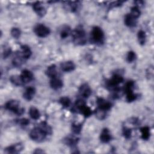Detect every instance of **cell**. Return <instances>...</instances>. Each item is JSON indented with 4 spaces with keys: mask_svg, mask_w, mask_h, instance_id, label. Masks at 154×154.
Wrapping results in <instances>:
<instances>
[{
    "mask_svg": "<svg viewBox=\"0 0 154 154\" xmlns=\"http://www.w3.org/2000/svg\"><path fill=\"white\" fill-rule=\"evenodd\" d=\"M73 42L77 45H83L87 42L86 33L82 26L79 25L71 33Z\"/></svg>",
    "mask_w": 154,
    "mask_h": 154,
    "instance_id": "cell-1",
    "label": "cell"
},
{
    "mask_svg": "<svg viewBox=\"0 0 154 154\" xmlns=\"http://www.w3.org/2000/svg\"><path fill=\"white\" fill-rule=\"evenodd\" d=\"M5 108L6 109L9 110L14 114L20 116L25 112L23 108L20 107V102L16 100H10L5 104Z\"/></svg>",
    "mask_w": 154,
    "mask_h": 154,
    "instance_id": "cell-2",
    "label": "cell"
},
{
    "mask_svg": "<svg viewBox=\"0 0 154 154\" xmlns=\"http://www.w3.org/2000/svg\"><path fill=\"white\" fill-rule=\"evenodd\" d=\"M29 137L31 140L36 142H41L43 141L46 135V133L39 126L35 127L33 128L29 132Z\"/></svg>",
    "mask_w": 154,
    "mask_h": 154,
    "instance_id": "cell-3",
    "label": "cell"
},
{
    "mask_svg": "<svg viewBox=\"0 0 154 154\" xmlns=\"http://www.w3.org/2000/svg\"><path fill=\"white\" fill-rule=\"evenodd\" d=\"M75 105L80 113L85 117H88L92 114V110L87 105L84 100L82 99H78L76 100Z\"/></svg>",
    "mask_w": 154,
    "mask_h": 154,
    "instance_id": "cell-4",
    "label": "cell"
},
{
    "mask_svg": "<svg viewBox=\"0 0 154 154\" xmlns=\"http://www.w3.org/2000/svg\"><path fill=\"white\" fill-rule=\"evenodd\" d=\"M91 39L95 43H103L104 41V32L99 26H95L92 28L91 32Z\"/></svg>",
    "mask_w": 154,
    "mask_h": 154,
    "instance_id": "cell-5",
    "label": "cell"
},
{
    "mask_svg": "<svg viewBox=\"0 0 154 154\" xmlns=\"http://www.w3.org/2000/svg\"><path fill=\"white\" fill-rule=\"evenodd\" d=\"M34 32L38 37L44 38L49 35L51 30L45 25L38 23L34 26Z\"/></svg>",
    "mask_w": 154,
    "mask_h": 154,
    "instance_id": "cell-6",
    "label": "cell"
},
{
    "mask_svg": "<svg viewBox=\"0 0 154 154\" xmlns=\"http://www.w3.org/2000/svg\"><path fill=\"white\" fill-rule=\"evenodd\" d=\"M96 103L98 109L105 112L110 110L112 106V104L111 103V102L102 97H97L96 100Z\"/></svg>",
    "mask_w": 154,
    "mask_h": 154,
    "instance_id": "cell-7",
    "label": "cell"
},
{
    "mask_svg": "<svg viewBox=\"0 0 154 154\" xmlns=\"http://www.w3.org/2000/svg\"><path fill=\"white\" fill-rule=\"evenodd\" d=\"M123 81V78L121 75L114 74L112 75V78L108 81L107 85L110 88H115Z\"/></svg>",
    "mask_w": 154,
    "mask_h": 154,
    "instance_id": "cell-8",
    "label": "cell"
},
{
    "mask_svg": "<svg viewBox=\"0 0 154 154\" xmlns=\"http://www.w3.org/2000/svg\"><path fill=\"white\" fill-rule=\"evenodd\" d=\"M23 149V144L20 143H18L7 147L4 149V152L6 153H17L20 152Z\"/></svg>",
    "mask_w": 154,
    "mask_h": 154,
    "instance_id": "cell-9",
    "label": "cell"
},
{
    "mask_svg": "<svg viewBox=\"0 0 154 154\" xmlns=\"http://www.w3.org/2000/svg\"><path fill=\"white\" fill-rule=\"evenodd\" d=\"M79 93L84 98H88L92 93V90L89 85L87 83L82 84L79 88Z\"/></svg>",
    "mask_w": 154,
    "mask_h": 154,
    "instance_id": "cell-10",
    "label": "cell"
},
{
    "mask_svg": "<svg viewBox=\"0 0 154 154\" xmlns=\"http://www.w3.org/2000/svg\"><path fill=\"white\" fill-rule=\"evenodd\" d=\"M32 8L36 14L40 17H43L46 13V10L42 2L37 1L32 4Z\"/></svg>",
    "mask_w": 154,
    "mask_h": 154,
    "instance_id": "cell-11",
    "label": "cell"
},
{
    "mask_svg": "<svg viewBox=\"0 0 154 154\" xmlns=\"http://www.w3.org/2000/svg\"><path fill=\"white\" fill-rule=\"evenodd\" d=\"M20 76L23 84H26L31 82L34 78L33 73L28 69L23 70L20 75Z\"/></svg>",
    "mask_w": 154,
    "mask_h": 154,
    "instance_id": "cell-12",
    "label": "cell"
},
{
    "mask_svg": "<svg viewBox=\"0 0 154 154\" xmlns=\"http://www.w3.org/2000/svg\"><path fill=\"white\" fill-rule=\"evenodd\" d=\"M111 138L112 137L109 130L106 128H103L100 134V141L103 143H107L111 141Z\"/></svg>",
    "mask_w": 154,
    "mask_h": 154,
    "instance_id": "cell-13",
    "label": "cell"
},
{
    "mask_svg": "<svg viewBox=\"0 0 154 154\" xmlns=\"http://www.w3.org/2000/svg\"><path fill=\"white\" fill-rule=\"evenodd\" d=\"M61 69L64 72H69L73 71L75 69V64L72 61H66L62 62L60 64Z\"/></svg>",
    "mask_w": 154,
    "mask_h": 154,
    "instance_id": "cell-14",
    "label": "cell"
},
{
    "mask_svg": "<svg viewBox=\"0 0 154 154\" xmlns=\"http://www.w3.org/2000/svg\"><path fill=\"white\" fill-rule=\"evenodd\" d=\"M49 84L51 87L54 90H58L62 88L63 86V82L62 80L57 78V76L51 78Z\"/></svg>",
    "mask_w": 154,
    "mask_h": 154,
    "instance_id": "cell-15",
    "label": "cell"
},
{
    "mask_svg": "<svg viewBox=\"0 0 154 154\" xmlns=\"http://www.w3.org/2000/svg\"><path fill=\"white\" fill-rule=\"evenodd\" d=\"M35 88L34 87H28L23 94V97L26 100H31L35 94Z\"/></svg>",
    "mask_w": 154,
    "mask_h": 154,
    "instance_id": "cell-16",
    "label": "cell"
},
{
    "mask_svg": "<svg viewBox=\"0 0 154 154\" xmlns=\"http://www.w3.org/2000/svg\"><path fill=\"white\" fill-rule=\"evenodd\" d=\"M125 24L130 28L134 27L137 25V19L134 18L133 16H132L129 13L126 14L125 16V19H124Z\"/></svg>",
    "mask_w": 154,
    "mask_h": 154,
    "instance_id": "cell-17",
    "label": "cell"
},
{
    "mask_svg": "<svg viewBox=\"0 0 154 154\" xmlns=\"http://www.w3.org/2000/svg\"><path fill=\"white\" fill-rule=\"evenodd\" d=\"M21 51L19 52L22 57L23 58L24 60H27L30 58V57L32 55V51L30 49V48L26 45H22L20 46Z\"/></svg>",
    "mask_w": 154,
    "mask_h": 154,
    "instance_id": "cell-18",
    "label": "cell"
},
{
    "mask_svg": "<svg viewBox=\"0 0 154 154\" xmlns=\"http://www.w3.org/2000/svg\"><path fill=\"white\" fill-rule=\"evenodd\" d=\"M46 75L49 76V78H53L57 76V67L55 64H51V66H48L45 71Z\"/></svg>",
    "mask_w": 154,
    "mask_h": 154,
    "instance_id": "cell-19",
    "label": "cell"
},
{
    "mask_svg": "<svg viewBox=\"0 0 154 154\" xmlns=\"http://www.w3.org/2000/svg\"><path fill=\"white\" fill-rule=\"evenodd\" d=\"M72 33L70 28L67 25H64L60 31V35L62 39H65Z\"/></svg>",
    "mask_w": 154,
    "mask_h": 154,
    "instance_id": "cell-20",
    "label": "cell"
},
{
    "mask_svg": "<svg viewBox=\"0 0 154 154\" xmlns=\"http://www.w3.org/2000/svg\"><path fill=\"white\" fill-rule=\"evenodd\" d=\"M140 131L141 132V137L144 140H147L150 138V128L146 126L141 127L140 129Z\"/></svg>",
    "mask_w": 154,
    "mask_h": 154,
    "instance_id": "cell-21",
    "label": "cell"
},
{
    "mask_svg": "<svg viewBox=\"0 0 154 154\" xmlns=\"http://www.w3.org/2000/svg\"><path fill=\"white\" fill-rule=\"evenodd\" d=\"M29 115L30 117L34 120H37L40 117V113L39 110L34 106L30 107L29 109Z\"/></svg>",
    "mask_w": 154,
    "mask_h": 154,
    "instance_id": "cell-22",
    "label": "cell"
},
{
    "mask_svg": "<svg viewBox=\"0 0 154 154\" xmlns=\"http://www.w3.org/2000/svg\"><path fill=\"white\" fill-rule=\"evenodd\" d=\"M23 60H25L23 59V58L22 57V55L19 52L16 54V57H14V58L12 60V63L16 67H20L23 64Z\"/></svg>",
    "mask_w": 154,
    "mask_h": 154,
    "instance_id": "cell-23",
    "label": "cell"
},
{
    "mask_svg": "<svg viewBox=\"0 0 154 154\" xmlns=\"http://www.w3.org/2000/svg\"><path fill=\"white\" fill-rule=\"evenodd\" d=\"M10 82L16 86H20L24 84L20 78V75H11L10 77Z\"/></svg>",
    "mask_w": 154,
    "mask_h": 154,
    "instance_id": "cell-24",
    "label": "cell"
},
{
    "mask_svg": "<svg viewBox=\"0 0 154 154\" xmlns=\"http://www.w3.org/2000/svg\"><path fill=\"white\" fill-rule=\"evenodd\" d=\"M137 38L139 43L141 45H144L146 40V34L145 31L141 29L140 30L137 34Z\"/></svg>",
    "mask_w": 154,
    "mask_h": 154,
    "instance_id": "cell-25",
    "label": "cell"
},
{
    "mask_svg": "<svg viewBox=\"0 0 154 154\" xmlns=\"http://www.w3.org/2000/svg\"><path fill=\"white\" fill-rule=\"evenodd\" d=\"M129 14L132 16H133L134 18L137 19L141 14V11L140 10L139 7H138L137 5H134V6L132 7L131 8V12Z\"/></svg>",
    "mask_w": 154,
    "mask_h": 154,
    "instance_id": "cell-26",
    "label": "cell"
},
{
    "mask_svg": "<svg viewBox=\"0 0 154 154\" xmlns=\"http://www.w3.org/2000/svg\"><path fill=\"white\" fill-rule=\"evenodd\" d=\"M59 102L64 108H68L70 105L71 100L69 97L63 96L59 99Z\"/></svg>",
    "mask_w": 154,
    "mask_h": 154,
    "instance_id": "cell-27",
    "label": "cell"
},
{
    "mask_svg": "<svg viewBox=\"0 0 154 154\" xmlns=\"http://www.w3.org/2000/svg\"><path fill=\"white\" fill-rule=\"evenodd\" d=\"M126 93V100L128 102L135 101L137 98V94L134 93V91H128Z\"/></svg>",
    "mask_w": 154,
    "mask_h": 154,
    "instance_id": "cell-28",
    "label": "cell"
},
{
    "mask_svg": "<svg viewBox=\"0 0 154 154\" xmlns=\"http://www.w3.org/2000/svg\"><path fill=\"white\" fill-rule=\"evenodd\" d=\"M67 4L69 8L72 12H75L77 10L79 6V1H67L65 2Z\"/></svg>",
    "mask_w": 154,
    "mask_h": 154,
    "instance_id": "cell-29",
    "label": "cell"
},
{
    "mask_svg": "<svg viewBox=\"0 0 154 154\" xmlns=\"http://www.w3.org/2000/svg\"><path fill=\"white\" fill-rule=\"evenodd\" d=\"M38 126L40 127L46 133L47 135H50L52 134V129L51 126L46 122H43L40 123Z\"/></svg>",
    "mask_w": 154,
    "mask_h": 154,
    "instance_id": "cell-30",
    "label": "cell"
},
{
    "mask_svg": "<svg viewBox=\"0 0 154 154\" xmlns=\"http://www.w3.org/2000/svg\"><path fill=\"white\" fill-rule=\"evenodd\" d=\"M72 130L75 134H79L82 130V124L73 123L72 124Z\"/></svg>",
    "mask_w": 154,
    "mask_h": 154,
    "instance_id": "cell-31",
    "label": "cell"
},
{
    "mask_svg": "<svg viewBox=\"0 0 154 154\" xmlns=\"http://www.w3.org/2000/svg\"><path fill=\"white\" fill-rule=\"evenodd\" d=\"M64 143L68 146H75L78 143V138L68 137L64 139Z\"/></svg>",
    "mask_w": 154,
    "mask_h": 154,
    "instance_id": "cell-32",
    "label": "cell"
},
{
    "mask_svg": "<svg viewBox=\"0 0 154 154\" xmlns=\"http://www.w3.org/2000/svg\"><path fill=\"white\" fill-rule=\"evenodd\" d=\"M10 34L13 38L17 39L20 37V36L21 35V31L20 30L19 28L14 27L11 29Z\"/></svg>",
    "mask_w": 154,
    "mask_h": 154,
    "instance_id": "cell-33",
    "label": "cell"
},
{
    "mask_svg": "<svg viewBox=\"0 0 154 154\" xmlns=\"http://www.w3.org/2000/svg\"><path fill=\"white\" fill-rule=\"evenodd\" d=\"M122 134L125 138L129 139L132 135V130L129 128L124 126L122 129Z\"/></svg>",
    "mask_w": 154,
    "mask_h": 154,
    "instance_id": "cell-34",
    "label": "cell"
},
{
    "mask_svg": "<svg viewBox=\"0 0 154 154\" xmlns=\"http://www.w3.org/2000/svg\"><path fill=\"white\" fill-rule=\"evenodd\" d=\"M137 58V55L135 52H134V51H129L128 52V54L126 55V61L128 63H132L133 61H134Z\"/></svg>",
    "mask_w": 154,
    "mask_h": 154,
    "instance_id": "cell-35",
    "label": "cell"
},
{
    "mask_svg": "<svg viewBox=\"0 0 154 154\" xmlns=\"http://www.w3.org/2000/svg\"><path fill=\"white\" fill-rule=\"evenodd\" d=\"M17 123L20 125L21 126H27L29 123V121L28 119H26V118H22L20 119L19 120H18Z\"/></svg>",
    "mask_w": 154,
    "mask_h": 154,
    "instance_id": "cell-36",
    "label": "cell"
},
{
    "mask_svg": "<svg viewBox=\"0 0 154 154\" xmlns=\"http://www.w3.org/2000/svg\"><path fill=\"white\" fill-rule=\"evenodd\" d=\"M11 53V50L10 48H7L5 49V50L3 52V57L4 58H7L9 55H10Z\"/></svg>",
    "mask_w": 154,
    "mask_h": 154,
    "instance_id": "cell-37",
    "label": "cell"
},
{
    "mask_svg": "<svg viewBox=\"0 0 154 154\" xmlns=\"http://www.w3.org/2000/svg\"><path fill=\"white\" fill-rule=\"evenodd\" d=\"M45 152L43 150H42L41 149H36L34 152H33V153H44Z\"/></svg>",
    "mask_w": 154,
    "mask_h": 154,
    "instance_id": "cell-38",
    "label": "cell"
}]
</instances>
